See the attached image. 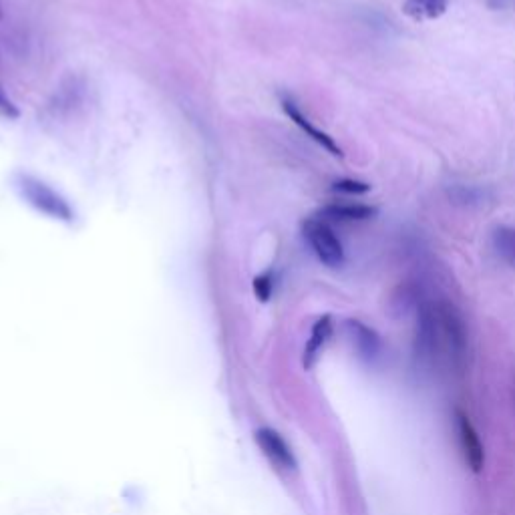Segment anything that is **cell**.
<instances>
[{
    "label": "cell",
    "instance_id": "obj_1",
    "mask_svg": "<svg viewBox=\"0 0 515 515\" xmlns=\"http://www.w3.org/2000/svg\"><path fill=\"white\" fill-rule=\"evenodd\" d=\"M17 186L23 194V198L33 206L37 208L39 212L55 218V220H65V222H71L73 220V210L71 206L57 194L53 192L47 184L39 182L37 178L33 176H25L21 174L17 178Z\"/></svg>",
    "mask_w": 515,
    "mask_h": 515
},
{
    "label": "cell",
    "instance_id": "obj_2",
    "mask_svg": "<svg viewBox=\"0 0 515 515\" xmlns=\"http://www.w3.org/2000/svg\"><path fill=\"white\" fill-rule=\"evenodd\" d=\"M304 238L308 240L312 252L316 258L328 266V268H338L345 262V248H342L340 240L332 232V228L320 220V218H310L302 224Z\"/></svg>",
    "mask_w": 515,
    "mask_h": 515
},
{
    "label": "cell",
    "instance_id": "obj_3",
    "mask_svg": "<svg viewBox=\"0 0 515 515\" xmlns=\"http://www.w3.org/2000/svg\"><path fill=\"white\" fill-rule=\"evenodd\" d=\"M256 443L262 449V453L270 459L272 465L284 471H294L296 469V457L288 443L274 431V429H258L256 431Z\"/></svg>",
    "mask_w": 515,
    "mask_h": 515
},
{
    "label": "cell",
    "instance_id": "obj_4",
    "mask_svg": "<svg viewBox=\"0 0 515 515\" xmlns=\"http://www.w3.org/2000/svg\"><path fill=\"white\" fill-rule=\"evenodd\" d=\"M457 431H459V441H461V449H463L467 465L471 467L473 473H481L483 465H485L483 443H481L479 433L475 431L471 419L463 411H457Z\"/></svg>",
    "mask_w": 515,
    "mask_h": 515
},
{
    "label": "cell",
    "instance_id": "obj_5",
    "mask_svg": "<svg viewBox=\"0 0 515 515\" xmlns=\"http://www.w3.org/2000/svg\"><path fill=\"white\" fill-rule=\"evenodd\" d=\"M282 107H284V113L294 121V125H298L310 139H314L318 145H322L328 153H332V155H336V157L345 155V153H342V147H340L328 133H324L322 129L314 127V125L304 117V113L298 109V105H296L294 101L284 99V101H282Z\"/></svg>",
    "mask_w": 515,
    "mask_h": 515
},
{
    "label": "cell",
    "instance_id": "obj_6",
    "mask_svg": "<svg viewBox=\"0 0 515 515\" xmlns=\"http://www.w3.org/2000/svg\"><path fill=\"white\" fill-rule=\"evenodd\" d=\"M379 214L377 208L365 204H330L320 210V220H336V222H365Z\"/></svg>",
    "mask_w": 515,
    "mask_h": 515
},
{
    "label": "cell",
    "instance_id": "obj_7",
    "mask_svg": "<svg viewBox=\"0 0 515 515\" xmlns=\"http://www.w3.org/2000/svg\"><path fill=\"white\" fill-rule=\"evenodd\" d=\"M447 13V0H405L403 15L411 21H437Z\"/></svg>",
    "mask_w": 515,
    "mask_h": 515
},
{
    "label": "cell",
    "instance_id": "obj_8",
    "mask_svg": "<svg viewBox=\"0 0 515 515\" xmlns=\"http://www.w3.org/2000/svg\"><path fill=\"white\" fill-rule=\"evenodd\" d=\"M332 334V318L326 314L322 318L316 320V324L312 326V334L306 342V349H304V367L310 369L318 357V353L322 351V347L326 345V340Z\"/></svg>",
    "mask_w": 515,
    "mask_h": 515
},
{
    "label": "cell",
    "instance_id": "obj_9",
    "mask_svg": "<svg viewBox=\"0 0 515 515\" xmlns=\"http://www.w3.org/2000/svg\"><path fill=\"white\" fill-rule=\"evenodd\" d=\"M493 248L505 264L515 266V228H509V226L497 228L493 234Z\"/></svg>",
    "mask_w": 515,
    "mask_h": 515
},
{
    "label": "cell",
    "instance_id": "obj_10",
    "mask_svg": "<svg viewBox=\"0 0 515 515\" xmlns=\"http://www.w3.org/2000/svg\"><path fill=\"white\" fill-rule=\"evenodd\" d=\"M349 328H351V334L357 342V347L365 353V355H375L379 351V336L365 324H361L359 320H349Z\"/></svg>",
    "mask_w": 515,
    "mask_h": 515
},
{
    "label": "cell",
    "instance_id": "obj_11",
    "mask_svg": "<svg viewBox=\"0 0 515 515\" xmlns=\"http://www.w3.org/2000/svg\"><path fill=\"white\" fill-rule=\"evenodd\" d=\"M332 190H334V192H340V194L363 196V194H369V192H371V186L365 184V182H359V180H338V182H334Z\"/></svg>",
    "mask_w": 515,
    "mask_h": 515
},
{
    "label": "cell",
    "instance_id": "obj_12",
    "mask_svg": "<svg viewBox=\"0 0 515 515\" xmlns=\"http://www.w3.org/2000/svg\"><path fill=\"white\" fill-rule=\"evenodd\" d=\"M254 292H256L260 302L270 300V294H272V278H270V274H262V276H258L254 280Z\"/></svg>",
    "mask_w": 515,
    "mask_h": 515
},
{
    "label": "cell",
    "instance_id": "obj_13",
    "mask_svg": "<svg viewBox=\"0 0 515 515\" xmlns=\"http://www.w3.org/2000/svg\"><path fill=\"white\" fill-rule=\"evenodd\" d=\"M0 115H5V117H11V119H15V117H19V111H17V107L13 105V101L3 93V89H0Z\"/></svg>",
    "mask_w": 515,
    "mask_h": 515
}]
</instances>
